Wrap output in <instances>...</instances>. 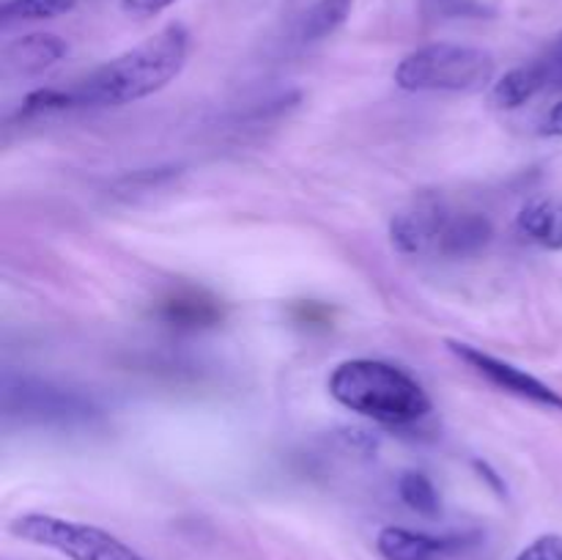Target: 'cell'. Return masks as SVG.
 <instances>
[{"mask_svg": "<svg viewBox=\"0 0 562 560\" xmlns=\"http://www.w3.org/2000/svg\"><path fill=\"white\" fill-rule=\"evenodd\" d=\"M541 132L549 137H562V99L547 113V119H543L541 124Z\"/></svg>", "mask_w": 562, "mask_h": 560, "instance_id": "21", "label": "cell"}, {"mask_svg": "<svg viewBox=\"0 0 562 560\" xmlns=\"http://www.w3.org/2000/svg\"><path fill=\"white\" fill-rule=\"evenodd\" d=\"M516 231L543 250H562V203L536 198L516 217Z\"/></svg>", "mask_w": 562, "mask_h": 560, "instance_id": "11", "label": "cell"}, {"mask_svg": "<svg viewBox=\"0 0 562 560\" xmlns=\"http://www.w3.org/2000/svg\"><path fill=\"white\" fill-rule=\"evenodd\" d=\"M398 497L404 500L406 508L415 511L417 516L437 519V516L442 514V497H439L437 486H434V481L426 475V472H417V470L401 472Z\"/></svg>", "mask_w": 562, "mask_h": 560, "instance_id": "15", "label": "cell"}, {"mask_svg": "<svg viewBox=\"0 0 562 560\" xmlns=\"http://www.w3.org/2000/svg\"><path fill=\"white\" fill-rule=\"evenodd\" d=\"M494 225L486 214L467 212L448 220L437 242V250L448 258H467L481 253L492 242Z\"/></svg>", "mask_w": 562, "mask_h": 560, "instance_id": "10", "label": "cell"}, {"mask_svg": "<svg viewBox=\"0 0 562 560\" xmlns=\"http://www.w3.org/2000/svg\"><path fill=\"white\" fill-rule=\"evenodd\" d=\"M157 316L165 324H170V327L203 329L214 327L223 318V307L217 305V300L206 294H173L162 300Z\"/></svg>", "mask_w": 562, "mask_h": 560, "instance_id": "13", "label": "cell"}, {"mask_svg": "<svg viewBox=\"0 0 562 560\" xmlns=\"http://www.w3.org/2000/svg\"><path fill=\"white\" fill-rule=\"evenodd\" d=\"M355 0H316L300 20V38L302 42H322L333 36L338 27L346 25L351 16Z\"/></svg>", "mask_w": 562, "mask_h": 560, "instance_id": "14", "label": "cell"}, {"mask_svg": "<svg viewBox=\"0 0 562 560\" xmlns=\"http://www.w3.org/2000/svg\"><path fill=\"white\" fill-rule=\"evenodd\" d=\"M472 467H475V470H477V472H481V475H483V478H486V483H488V486H492V489H494V492H497V494H505V483H503V481H499V475H497V472H494V470H492V467H488V464H486V461L475 459V461H472Z\"/></svg>", "mask_w": 562, "mask_h": 560, "instance_id": "22", "label": "cell"}, {"mask_svg": "<svg viewBox=\"0 0 562 560\" xmlns=\"http://www.w3.org/2000/svg\"><path fill=\"white\" fill-rule=\"evenodd\" d=\"M3 412L9 421L36 423V426H86L99 417L91 399L75 390L55 388L31 377H5L3 382Z\"/></svg>", "mask_w": 562, "mask_h": 560, "instance_id": "5", "label": "cell"}, {"mask_svg": "<svg viewBox=\"0 0 562 560\" xmlns=\"http://www.w3.org/2000/svg\"><path fill=\"white\" fill-rule=\"evenodd\" d=\"M9 533L33 547L53 549L69 560H146L113 533L86 522L60 519L53 514H22L9 522Z\"/></svg>", "mask_w": 562, "mask_h": 560, "instance_id": "4", "label": "cell"}, {"mask_svg": "<svg viewBox=\"0 0 562 560\" xmlns=\"http://www.w3.org/2000/svg\"><path fill=\"white\" fill-rule=\"evenodd\" d=\"M327 390L340 406L382 426H412L431 412V399L415 377L371 357L335 366Z\"/></svg>", "mask_w": 562, "mask_h": 560, "instance_id": "2", "label": "cell"}, {"mask_svg": "<svg viewBox=\"0 0 562 560\" xmlns=\"http://www.w3.org/2000/svg\"><path fill=\"white\" fill-rule=\"evenodd\" d=\"M516 560H562V536L560 533H543L536 541L527 544Z\"/></svg>", "mask_w": 562, "mask_h": 560, "instance_id": "18", "label": "cell"}, {"mask_svg": "<svg viewBox=\"0 0 562 560\" xmlns=\"http://www.w3.org/2000/svg\"><path fill=\"white\" fill-rule=\"evenodd\" d=\"M543 64H547V69H549V86H562V36H560V42L554 44L552 55H549V58H543Z\"/></svg>", "mask_w": 562, "mask_h": 560, "instance_id": "20", "label": "cell"}, {"mask_svg": "<svg viewBox=\"0 0 562 560\" xmlns=\"http://www.w3.org/2000/svg\"><path fill=\"white\" fill-rule=\"evenodd\" d=\"M549 88V69L543 60L514 66L492 88V102L503 110H516L530 102L538 91Z\"/></svg>", "mask_w": 562, "mask_h": 560, "instance_id": "12", "label": "cell"}, {"mask_svg": "<svg viewBox=\"0 0 562 560\" xmlns=\"http://www.w3.org/2000/svg\"><path fill=\"white\" fill-rule=\"evenodd\" d=\"M75 5L77 0H3L0 20H3V25L27 20H53V16L69 14Z\"/></svg>", "mask_w": 562, "mask_h": 560, "instance_id": "16", "label": "cell"}, {"mask_svg": "<svg viewBox=\"0 0 562 560\" xmlns=\"http://www.w3.org/2000/svg\"><path fill=\"white\" fill-rule=\"evenodd\" d=\"M450 214L445 203L437 195H420L401 209L393 220H390V242L404 256H417L426 253L428 247H437L439 234L448 225Z\"/></svg>", "mask_w": 562, "mask_h": 560, "instance_id": "7", "label": "cell"}, {"mask_svg": "<svg viewBox=\"0 0 562 560\" xmlns=\"http://www.w3.org/2000/svg\"><path fill=\"white\" fill-rule=\"evenodd\" d=\"M448 349L453 351L459 360H464L477 377H483L488 384L503 390V393L527 401V404L541 406V410L562 412V393L549 388L547 382H541V379L532 377V373H527L525 368L514 366V362L508 360H499V357L488 355V351L477 349V346L461 344V340H448Z\"/></svg>", "mask_w": 562, "mask_h": 560, "instance_id": "6", "label": "cell"}, {"mask_svg": "<svg viewBox=\"0 0 562 560\" xmlns=\"http://www.w3.org/2000/svg\"><path fill=\"white\" fill-rule=\"evenodd\" d=\"M173 3L176 0H121V9L135 16H157Z\"/></svg>", "mask_w": 562, "mask_h": 560, "instance_id": "19", "label": "cell"}, {"mask_svg": "<svg viewBox=\"0 0 562 560\" xmlns=\"http://www.w3.org/2000/svg\"><path fill=\"white\" fill-rule=\"evenodd\" d=\"M66 53H69V44L55 33H27L3 47V71L9 77L42 75Z\"/></svg>", "mask_w": 562, "mask_h": 560, "instance_id": "8", "label": "cell"}, {"mask_svg": "<svg viewBox=\"0 0 562 560\" xmlns=\"http://www.w3.org/2000/svg\"><path fill=\"white\" fill-rule=\"evenodd\" d=\"M77 108L75 93L71 91H58V88H36V91L27 93L22 99V108L16 110L20 119H31V115H42V113H55V110H69Z\"/></svg>", "mask_w": 562, "mask_h": 560, "instance_id": "17", "label": "cell"}, {"mask_svg": "<svg viewBox=\"0 0 562 560\" xmlns=\"http://www.w3.org/2000/svg\"><path fill=\"white\" fill-rule=\"evenodd\" d=\"M497 60L470 44L434 42L412 49L395 66V86L412 93H475L492 86Z\"/></svg>", "mask_w": 562, "mask_h": 560, "instance_id": "3", "label": "cell"}, {"mask_svg": "<svg viewBox=\"0 0 562 560\" xmlns=\"http://www.w3.org/2000/svg\"><path fill=\"white\" fill-rule=\"evenodd\" d=\"M461 544L453 538L428 536L409 527H382L376 536V549L384 560H442L453 555Z\"/></svg>", "mask_w": 562, "mask_h": 560, "instance_id": "9", "label": "cell"}, {"mask_svg": "<svg viewBox=\"0 0 562 560\" xmlns=\"http://www.w3.org/2000/svg\"><path fill=\"white\" fill-rule=\"evenodd\" d=\"M190 53V33L179 22H170L154 36L143 38L119 58L93 69L75 88L77 108H108L130 104L162 91L181 75Z\"/></svg>", "mask_w": 562, "mask_h": 560, "instance_id": "1", "label": "cell"}]
</instances>
